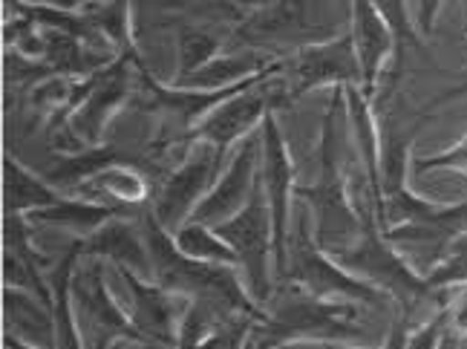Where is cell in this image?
Returning a JSON list of instances; mask_svg holds the SVG:
<instances>
[{
    "label": "cell",
    "mask_w": 467,
    "mask_h": 349,
    "mask_svg": "<svg viewBox=\"0 0 467 349\" xmlns=\"http://www.w3.org/2000/svg\"><path fill=\"white\" fill-rule=\"evenodd\" d=\"M81 191H87L89 196H96V202H104V206H121L130 208L133 202H145L150 194V182L141 176L130 164L121 162H110L104 168L89 176L87 182L78 185Z\"/></svg>",
    "instance_id": "cell-23"
},
{
    "label": "cell",
    "mask_w": 467,
    "mask_h": 349,
    "mask_svg": "<svg viewBox=\"0 0 467 349\" xmlns=\"http://www.w3.org/2000/svg\"><path fill=\"white\" fill-rule=\"evenodd\" d=\"M119 278L130 291V321L139 329V335L165 346L176 344L179 326L188 315L191 301L176 295V291H168L165 286L139 278L130 269H119Z\"/></svg>",
    "instance_id": "cell-15"
},
{
    "label": "cell",
    "mask_w": 467,
    "mask_h": 349,
    "mask_svg": "<svg viewBox=\"0 0 467 349\" xmlns=\"http://www.w3.org/2000/svg\"><path fill=\"white\" fill-rule=\"evenodd\" d=\"M4 309H6V323L12 335L24 338L26 344H35L41 349H58L56 315H52V306L47 301H41L38 295H32L26 289L6 286Z\"/></svg>",
    "instance_id": "cell-19"
},
{
    "label": "cell",
    "mask_w": 467,
    "mask_h": 349,
    "mask_svg": "<svg viewBox=\"0 0 467 349\" xmlns=\"http://www.w3.org/2000/svg\"><path fill=\"white\" fill-rule=\"evenodd\" d=\"M372 4L379 6V12L384 15V21L395 35V76H399L404 52L410 47H421V35L416 29V21L407 12V0H372Z\"/></svg>",
    "instance_id": "cell-27"
},
{
    "label": "cell",
    "mask_w": 467,
    "mask_h": 349,
    "mask_svg": "<svg viewBox=\"0 0 467 349\" xmlns=\"http://www.w3.org/2000/svg\"><path fill=\"white\" fill-rule=\"evenodd\" d=\"M265 116H268V84L263 81L257 87L245 90V93H237L234 99L223 101L220 107H213L188 133V139L208 142L220 153H225L231 144L248 139L251 131H254L257 124H263Z\"/></svg>",
    "instance_id": "cell-16"
},
{
    "label": "cell",
    "mask_w": 467,
    "mask_h": 349,
    "mask_svg": "<svg viewBox=\"0 0 467 349\" xmlns=\"http://www.w3.org/2000/svg\"><path fill=\"white\" fill-rule=\"evenodd\" d=\"M130 67H136V52H121L119 58L99 69L96 76L87 79V90L84 99L76 107V113L69 116V124H73L76 136L84 144H99L101 133L110 116L119 110V104L128 99L130 93Z\"/></svg>",
    "instance_id": "cell-14"
},
{
    "label": "cell",
    "mask_w": 467,
    "mask_h": 349,
    "mask_svg": "<svg viewBox=\"0 0 467 349\" xmlns=\"http://www.w3.org/2000/svg\"><path fill=\"white\" fill-rule=\"evenodd\" d=\"M309 217H312V211L306 208L297 219L295 240L289 237V266H285L283 278H289L300 291H309L315 298L384 306L381 289H375L372 283L355 278L352 271H347L335 257H329L315 243V237L309 234Z\"/></svg>",
    "instance_id": "cell-6"
},
{
    "label": "cell",
    "mask_w": 467,
    "mask_h": 349,
    "mask_svg": "<svg viewBox=\"0 0 467 349\" xmlns=\"http://www.w3.org/2000/svg\"><path fill=\"white\" fill-rule=\"evenodd\" d=\"M375 223L404 257L410 254L412 266L430 274L447 257L456 237L467 231V199L459 206H441L401 188L375 206Z\"/></svg>",
    "instance_id": "cell-3"
},
{
    "label": "cell",
    "mask_w": 467,
    "mask_h": 349,
    "mask_svg": "<svg viewBox=\"0 0 467 349\" xmlns=\"http://www.w3.org/2000/svg\"><path fill=\"white\" fill-rule=\"evenodd\" d=\"M223 38L217 32H211L208 26L185 24L176 32V81L188 79L193 72H200L205 64L213 58H220Z\"/></svg>",
    "instance_id": "cell-25"
},
{
    "label": "cell",
    "mask_w": 467,
    "mask_h": 349,
    "mask_svg": "<svg viewBox=\"0 0 467 349\" xmlns=\"http://www.w3.org/2000/svg\"><path fill=\"white\" fill-rule=\"evenodd\" d=\"M467 93V81L464 84H459L456 90H447V93L444 96H439L433 104H427V107H439V104H444V101H451V99H459V96H464Z\"/></svg>",
    "instance_id": "cell-34"
},
{
    "label": "cell",
    "mask_w": 467,
    "mask_h": 349,
    "mask_svg": "<svg viewBox=\"0 0 467 349\" xmlns=\"http://www.w3.org/2000/svg\"><path fill=\"white\" fill-rule=\"evenodd\" d=\"M347 93V113H349V127L358 142V153H361L364 174L372 185V206L381 199V131L375 124L369 96L364 87H344Z\"/></svg>",
    "instance_id": "cell-20"
},
{
    "label": "cell",
    "mask_w": 467,
    "mask_h": 349,
    "mask_svg": "<svg viewBox=\"0 0 467 349\" xmlns=\"http://www.w3.org/2000/svg\"><path fill=\"white\" fill-rule=\"evenodd\" d=\"M447 323H451V312H439L433 321L424 323L421 329H416V333L410 335L407 349H441Z\"/></svg>",
    "instance_id": "cell-30"
},
{
    "label": "cell",
    "mask_w": 467,
    "mask_h": 349,
    "mask_svg": "<svg viewBox=\"0 0 467 349\" xmlns=\"http://www.w3.org/2000/svg\"><path fill=\"white\" fill-rule=\"evenodd\" d=\"M245 6H254V9H260V6H265V4H272V0H243Z\"/></svg>",
    "instance_id": "cell-36"
},
{
    "label": "cell",
    "mask_w": 467,
    "mask_h": 349,
    "mask_svg": "<svg viewBox=\"0 0 467 349\" xmlns=\"http://www.w3.org/2000/svg\"><path fill=\"white\" fill-rule=\"evenodd\" d=\"M352 9L344 0H272L237 26V38L254 49L327 44L349 32Z\"/></svg>",
    "instance_id": "cell-5"
},
{
    "label": "cell",
    "mask_w": 467,
    "mask_h": 349,
    "mask_svg": "<svg viewBox=\"0 0 467 349\" xmlns=\"http://www.w3.org/2000/svg\"><path fill=\"white\" fill-rule=\"evenodd\" d=\"M248 349H254V341H251V344H248Z\"/></svg>",
    "instance_id": "cell-39"
},
{
    "label": "cell",
    "mask_w": 467,
    "mask_h": 349,
    "mask_svg": "<svg viewBox=\"0 0 467 349\" xmlns=\"http://www.w3.org/2000/svg\"><path fill=\"white\" fill-rule=\"evenodd\" d=\"M447 329L453 333V338H467V295L459 298V303L451 309V323Z\"/></svg>",
    "instance_id": "cell-32"
},
{
    "label": "cell",
    "mask_w": 467,
    "mask_h": 349,
    "mask_svg": "<svg viewBox=\"0 0 467 349\" xmlns=\"http://www.w3.org/2000/svg\"><path fill=\"white\" fill-rule=\"evenodd\" d=\"M89 4H96V0H58L56 6H61V9H84Z\"/></svg>",
    "instance_id": "cell-35"
},
{
    "label": "cell",
    "mask_w": 467,
    "mask_h": 349,
    "mask_svg": "<svg viewBox=\"0 0 467 349\" xmlns=\"http://www.w3.org/2000/svg\"><path fill=\"white\" fill-rule=\"evenodd\" d=\"M439 168L467 174V136L459 144H453L451 151H441L436 156H427V159H419L416 162V171L419 174H424V171H439Z\"/></svg>",
    "instance_id": "cell-29"
},
{
    "label": "cell",
    "mask_w": 467,
    "mask_h": 349,
    "mask_svg": "<svg viewBox=\"0 0 467 349\" xmlns=\"http://www.w3.org/2000/svg\"><path fill=\"white\" fill-rule=\"evenodd\" d=\"M285 67H289L295 79L292 99L309 93V90H317L323 84L364 87V69H361V58H358L352 32L340 35V38L327 41V44H312V47L297 49Z\"/></svg>",
    "instance_id": "cell-13"
},
{
    "label": "cell",
    "mask_w": 467,
    "mask_h": 349,
    "mask_svg": "<svg viewBox=\"0 0 467 349\" xmlns=\"http://www.w3.org/2000/svg\"><path fill=\"white\" fill-rule=\"evenodd\" d=\"M213 231L237 254V269H243L245 274L251 301L254 303L272 301V271H268V260L275 257V219L260 176L248 206Z\"/></svg>",
    "instance_id": "cell-8"
},
{
    "label": "cell",
    "mask_w": 467,
    "mask_h": 349,
    "mask_svg": "<svg viewBox=\"0 0 467 349\" xmlns=\"http://www.w3.org/2000/svg\"><path fill=\"white\" fill-rule=\"evenodd\" d=\"M407 315H401L399 321H395V326H392V333H389V338H387V346L384 349H407Z\"/></svg>",
    "instance_id": "cell-33"
},
{
    "label": "cell",
    "mask_w": 467,
    "mask_h": 349,
    "mask_svg": "<svg viewBox=\"0 0 467 349\" xmlns=\"http://www.w3.org/2000/svg\"><path fill=\"white\" fill-rule=\"evenodd\" d=\"M344 87L332 90L327 119L320 136V179L312 188H297L295 196L306 199L315 217V243L329 257L347 254L367 231V214L352 202L344 171H340V133H337V110L344 107Z\"/></svg>",
    "instance_id": "cell-2"
},
{
    "label": "cell",
    "mask_w": 467,
    "mask_h": 349,
    "mask_svg": "<svg viewBox=\"0 0 467 349\" xmlns=\"http://www.w3.org/2000/svg\"><path fill=\"white\" fill-rule=\"evenodd\" d=\"M73 309L78 312L76 321L84 335V349H116L119 341H145L110 298L99 257L89 269H76L73 274Z\"/></svg>",
    "instance_id": "cell-9"
},
{
    "label": "cell",
    "mask_w": 467,
    "mask_h": 349,
    "mask_svg": "<svg viewBox=\"0 0 467 349\" xmlns=\"http://www.w3.org/2000/svg\"><path fill=\"white\" fill-rule=\"evenodd\" d=\"M4 171H6V214H32L38 208H49L61 199L52 191L47 182L38 176H32L26 168H21L12 156L4 159Z\"/></svg>",
    "instance_id": "cell-24"
},
{
    "label": "cell",
    "mask_w": 467,
    "mask_h": 349,
    "mask_svg": "<svg viewBox=\"0 0 467 349\" xmlns=\"http://www.w3.org/2000/svg\"><path fill=\"white\" fill-rule=\"evenodd\" d=\"M441 6H444V0H419V6H416V29H419L421 38H430V35H433Z\"/></svg>",
    "instance_id": "cell-31"
},
{
    "label": "cell",
    "mask_w": 467,
    "mask_h": 349,
    "mask_svg": "<svg viewBox=\"0 0 467 349\" xmlns=\"http://www.w3.org/2000/svg\"><path fill=\"white\" fill-rule=\"evenodd\" d=\"M220 164H223V153L213 144L200 142V148L168 176L153 208V217L168 234H176L193 217L196 206H200L205 194L213 188V182H217L213 176H217Z\"/></svg>",
    "instance_id": "cell-11"
},
{
    "label": "cell",
    "mask_w": 467,
    "mask_h": 349,
    "mask_svg": "<svg viewBox=\"0 0 467 349\" xmlns=\"http://www.w3.org/2000/svg\"><path fill=\"white\" fill-rule=\"evenodd\" d=\"M349 9H352L349 32L364 69V93L372 99L381 84L387 61L389 58L395 61V35L372 0H349Z\"/></svg>",
    "instance_id": "cell-17"
},
{
    "label": "cell",
    "mask_w": 467,
    "mask_h": 349,
    "mask_svg": "<svg viewBox=\"0 0 467 349\" xmlns=\"http://www.w3.org/2000/svg\"><path fill=\"white\" fill-rule=\"evenodd\" d=\"M272 64H277V58H272L263 49H248V52H237V55H220L211 64H205L200 72H193L188 79H179L176 87L182 90H225L240 84L257 72L268 69Z\"/></svg>",
    "instance_id": "cell-21"
},
{
    "label": "cell",
    "mask_w": 467,
    "mask_h": 349,
    "mask_svg": "<svg viewBox=\"0 0 467 349\" xmlns=\"http://www.w3.org/2000/svg\"><path fill=\"white\" fill-rule=\"evenodd\" d=\"M121 214H130V208L104 206V202H93V199H87V202L84 199H58L56 206L32 211L29 219L32 223L56 226V228H69L78 237H89Z\"/></svg>",
    "instance_id": "cell-22"
},
{
    "label": "cell",
    "mask_w": 467,
    "mask_h": 349,
    "mask_svg": "<svg viewBox=\"0 0 467 349\" xmlns=\"http://www.w3.org/2000/svg\"><path fill=\"white\" fill-rule=\"evenodd\" d=\"M263 153H260V179L268 196V208L275 219V269L285 274L289 266V217H292V194L295 188V162L285 148V139L277 127V119L268 113L263 119Z\"/></svg>",
    "instance_id": "cell-10"
},
{
    "label": "cell",
    "mask_w": 467,
    "mask_h": 349,
    "mask_svg": "<svg viewBox=\"0 0 467 349\" xmlns=\"http://www.w3.org/2000/svg\"><path fill=\"white\" fill-rule=\"evenodd\" d=\"M260 153H263V139L248 136L237 148V153H234V159L228 162L225 174L213 182V188L205 194L200 206H196L188 223H202V226L217 228L228 223L231 217H237L251 202V194L257 188Z\"/></svg>",
    "instance_id": "cell-12"
},
{
    "label": "cell",
    "mask_w": 467,
    "mask_h": 349,
    "mask_svg": "<svg viewBox=\"0 0 467 349\" xmlns=\"http://www.w3.org/2000/svg\"><path fill=\"white\" fill-rule=\"evenodd\" d=\"M462 9H464V38H467V0H462Z\"/></svg>",
    "instance_id": "cell-38"
},
{
    "label": "cell",
    "mask_w": 467,
    "mask_h": 349,
    "mask_svg": "<svg viewBox=\"0 0 467 349\" xmlns=\"http://www.w3.org/2000/svg\"><path fill=\"white\" fill-rule=\"evenodd\" d=\"M317 349H352V346H344V344H320Z\"/></svg>",
    "instance_id": "cell-37"
},
{
    "label": "cell",
    "mask_w": 467,
    "mask_h": 349,
    "mask_svg": "<svg viewBox=\"0 0 467 349\" xmlns=\"http://www.w3.org/2000/svg\"><path fill=\"white\" fill-rule=\"evenodd\" d=\"M335 260L347 271H352L355 278H361L372 283L375 289L387 291V295L404 309L407 318H410V312L416 309V303L433 291L427 278H421L416 266L381 234L375 217H367L364 237L347 254L335 257Z\"/></svg>",
    "instance_id": "cell-7"
},
{
    "label": "cell",
    "mask_w": 467,
    "mask_h": 349,
    "mask_svg": "<svg viewBox=\"0 0 467 349\" xmlns=\"http://www.w3.org/2000/svg\"><path fill=\"white\" fill-rule=\"evenodd\" d=\"M173 240H176V249L193 257V260L217 263V266H237V254H234V249L211 226L185 223L173 234Z\"/></svg>",
    "instance_id": "cell-26"
},
{
    "label": "cell",
    "mask_w": 467,
    "mask_h": 349,
    "mask_svg": "<svg viewBox=\"0 0 467 349\" xmlns=\"http://www.w3.org/2000/svg\"><path fill=\"white\" fill-rule=\"evenodd\" d=\"M424 278H427V283H430V289H433V291H439L444 286H462V283H467V231L456 237L444 260L430 274H424Z\"/></svg>",
    "instance_id": "cell-28"
},
{
    "label": "cell",
    "mask_w": 467,
    "mask_h": 349,
    "mask_svg": "<svg viewBox=\"0 0 467 349\" xmlns=\"http://www.w3.org/2000/svg\"><path fill=\"white\" fill-rule=\"evenodd\" d=\"M145 240L150 249V263H153V283L165 286L168 291L188 298L191 303L200 301L211 306L217 315L225 321L237 318H254L263 321L265 315L254 306L248 291L240 286L234 269L237 266H217V263H202L193 257L182 254L176 249L173 234H168L159 226V219L153 214L145 217Z\"/></svg>",
    "instance_id": "cell-1"
},
{
    "label": "cell",
    "mask_w": 467,
    "mask_h": 349,
    "mask_svg": "<svg viewBox=\"0 0 467 349\" xmlns=\"http://www.w3.org/2000/svg\"><path fill=\"white\" fill-rule=\"evenodd\" d=\"M283 349H289V346H283Z\"/></svg>",
    "instance_id": "cell-40"
},
{
    "label": "cell",
    "mask_w": 467,
    "mask_h": 349,
    "mask_svg": "<svg viewBox=\"0 0 467 349\" xmlns=\"http://www.w3.org/2000/svg\"><path fill=\"white\" fill-rule=\"evenodd\" d=\"M81 257H99V260H110L116 269H130L139 278L150 280L153 278V263H150V249L145 240V231H136L124 219H110L101 226L96 234L81 237Z\"/></svg>",
    "instance_id": "cell-18"
},
{
    "label": "cell",
    "mask_w": 467,
    "mask_h": 349,
    "mask_svg": "<svg viewBox=\"0 0 467 349\" xmlns=\"http://www.w3.org/2000/svg\"><path fill=\"white\" fill-rule=\"evenodd\" d=\"M364 303L355 301H327L309 291H292L275 303L272 315H265L251 341L254 349H283L289 344H344L367 335L361 323Z\"/></svg>",
    "instance_id": "cell-4"
}]
</instances>
